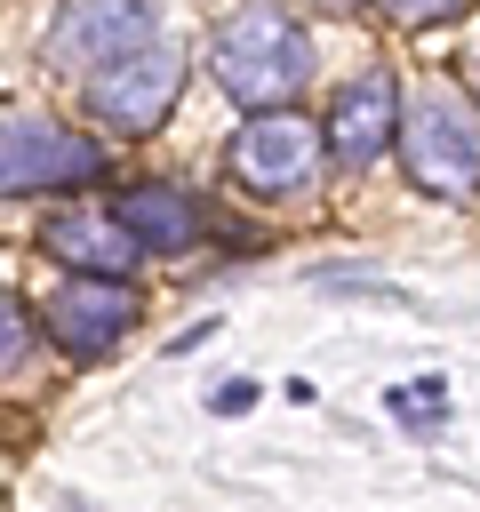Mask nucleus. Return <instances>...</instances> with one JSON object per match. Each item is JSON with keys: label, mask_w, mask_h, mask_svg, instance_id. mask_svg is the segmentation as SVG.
I'll return each instance as SVG.
<instances>
[{"label": "nucleus", "mask_w": 480, "mask_h": 512, "mask_svg": "<svg viewBox=\"0 0 480 512\" xmlns=\"http://www.w3.org/2000/svg\"><path fill=\"white\" fill-rule=\"evenodd\" d=\"M400 160L416 176V192L432 200H472L480 192V120L456 88H424L400 112Z\"/></svg>", "instance_id": "obj_2"}, {"label": "nucleus", "mask_w": 480, "mask_h": 512, "mask_svg": "<svg viewBox=\"0 0 480 512\" xmlns=\"http://www.w3.org/2000/svg\"><path fill=\"white\" fill-rule=\"evenodd\" d=\"M96 176H104V144H88L80 128H64V120H0V200L96 184Z\"/></svg>", "instance_id": "obj_5"}, {"label": "nucleus", "mask_w": 480, "mask_h": 512, "mask_svg": "<svg viewBox=\"0 0 480 512\" xmlns=\"http://www.w3.org/2000/svg\"><path fill=\"white\" fill-rule=\"evenodd\" d=\"M384 408H392V416H408V424H432V416L448 408V384H440V376H416V384H392V392H384Z\"/></svg>", "instance_id": "obj_11"}, {"label": "nucleus", "mask_w": 480, "mask_h": 512, "mask_svg": "<svg viewBox=\"0 0 480 512\" xmlns=\"http://www.w3.org/2000/svg\"><path fill=\"white\" fill-rule=\"evenodd\" d=\"M176 88H184V48L152 32V40H136L128 56H112V64L88 72V112H96L112 136H152V128L168 120Z\"/></svg>", "instance_id": "obj_3"}, {"label": "nucleus", "mask_w": 480, "mask_h": 512, "mask_svg": "<svg viewBox=\"0 0 480 512\" xmlns=\"http://www.w3.org/2000/svg\"><path fill=\"white\" fill-rule=\"evenodd\" d=\"M136 328V288L128 280H104V272H64V288L48 296V336L80 360L112 352L120 336Z\"/></svg>", "instance_id": "obj_6"}, {"label": "nucleus", "mask_w": 480, "mask_h": 512, "mask_svg": "<svg viewBox=\"0 0 480 512\" xmlns=\"http://www.w3.org/2000/svg\"><path fill=\"white\" fill-rule=\"evenodd\" d=\"M320 160H328L320 120L280 112V104H272V112H248V128L232 136V176H240L256 200H296V192H312Z\"/></svg>", "instance_id": "obj_4"}, {"label": "nucleus", "mask_w": 480, "mask_h": 512, "mask_svg": "<svg viewBox=\"0 0 480 512\" xmlns=\"http://www.w3.org/2000/svg\"><path fill=\"white\" fill-rule=\"evenodd\" d=\"M128 232H136V248L144 256H184L192 240H200V200L192 192H176V184H136V192H120V208H112Z\"/></svg>", "instance_id": "obj_10"}, {"label": "nucleus", "mask_w": 480, "mask_h": 512, "mask_svg": "<svg viewBox=\"0 0 480 512\" xmlns=\"http://www.w3.org/2000/svg\"><path fill=\"white\" fill-rule=\"evenodd\" d=\"M328 152L344 160V168H368L392 136H400V80L384 72V64H368V72H352L336 96H328Z\"/></svg>", "instance_id": "obj_8"}, {"label": "nucleus", "mask_w": 480, "mask_h": 512, "mask_svg": "<svg viewBox=\"0 0 480 512\" xmlns=\"http://www.w3.org/2000/svg\"><path fill=\"white\" fill-rule=\"evenodd\" d=\"M320 8H360V0H320Z\"/></svg>", "instance_id": "obj_15"}, {"label": "nucleus", "mask_w": 480, "mask_h": 512, "mask_svg": "<svg viewBox=\"0 0 480 512\" xmlns=\"http://www.w3.org/2000/svg\"><path fill=\"white\" fill-rule=\"evenodd\" d=\"M24 352H32V320H24V304L0 288V368H16Z\"/></svg>", "instance_id": "obj_12"}, {"label": "nucleus", "mask_w": 480, "mask_h": 512, "mask_svg": "<svg viewBox=\"0 0 480 512\" xmlns=\"http://www.w3.org/2000/svg\"><path fill=\"white\" fill-rule=\"evenodd\" d=\"M248 400H256V384H248V376H232V384H224V392H216V416H240V408H248Z\"/></svg>", "instance_id": "obj_14"}, {"label": "nucleus", "mask_w": 480, "mask_h": 512, "mask_svg": "<svg viewBox=\"0 0 480 512\" xmlns=\"http://www.w3.org/2000/svg\"><path fill=\"white\" fill-rule=\"evenodd\" d=\"M48 256L64 272H104V280H128V264H144L136 232L112 216V208H72L48 224Z\"/></svg>", "instance_id": "obj_9"}, {"label": "nucleus", "mask_w": 480, "mask_h": 512, "mask_svg": "<svg viewBox=\"0 0 480 512\" xmlns=\"http://www.w3.org/2000/svg\"><path fill=\"white\" fill-rule=\"evenodd\" d=\"M136 40H152L144 0H64V16L48 24V64L56 72H96V64L128 56Z\"/></svg>", "instance_id": "obj_7"}, {"label": "nucleus", "mask_w": 480, "mask_h": 512, "mask_svg": "<svg viewBox=\"0 0 480 512\" xmlns=\"http://www.w3.org/2000/svg\"><path fill=\"white\" fill-rule=\"evenodd\" d=\"M392 24H448V16H464L472 0H376Z\"/></svg>", "instance_id": "obj_13"}, {"label": "nucleus", "mask_w": 480, "mask_h": 512, "mask_svg": "<svg viewBox=\"0 0 480 512\" xmlns=\"http://www.w3.org/2000/svg\"><path fill=\"white\" fill-rule=\"evenodd\" d=\"M208 72H216V88L240 96L248 112H272V104H288V96L312 80V40H304V24H296L280 0H248V8H232V16L216 24Z\"/></svg>", "instance_id": "obj_1"}]
</instances>
